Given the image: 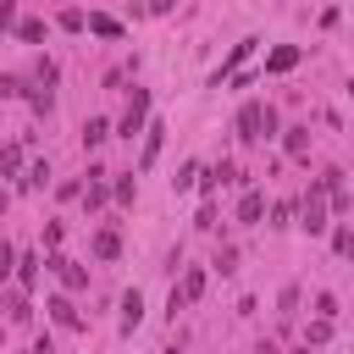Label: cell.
<instances>
[{"label":"cell","mask_w":354,"mask_h":354,"mask_svg":"<svg viewBox=\"0 0 354 354\" xmlns=\"http://www.w3.org/2000/svg\"><path fill=\"white\" fill-rule=\"evenodd\" d=\"M277 133V111L266 105V100H249L243 111H238V138L243 144H260V138H271Z\"/></svg>","instance_id":"obj_1"},{"label":"cell","mask_w":354,"mask_h":354,"mask_svg":"<svg viewBox=\"0 0 354 354\" xmlns=\"http://www.w3.org/2000/svg\"><path fill=\"white\" fill-rule=\"evenodd\" d=\"M254 354H277V343H260V348H254Z\"/></svg>","instance_id":"obj_35"},{"label":"cell","mask_w":354,"mask_h":354,"mask_svg":"<svg viewBox=\"0 0 354 354\" xmlns=\"http://www.w3.org/2000/svg\"><path fill=\"white\" fill-rule=\"evenodd\" d=\"M22 94H28V83H22L17 72H6V77H0V100H22Z\"/></svg>","instance_id":"obj_21"},{"label":"cell","mask_w":354,"mask_h":354,"mask_svg":"<svg viewBox=\"0 0 354 354\" xmlns=\"http://www.w3.org/2000/svg\"><path fill=\"white\" fill-rule=\"evenodd\" d=\"M17 28V0H0V33Z\"/></svg>","instance_id":"obj_29"},{"label":"cell","mask_w":354,"mask_h":354,"mask_svg":"<svg viewBox=\"0 0 354 354\" xmlns=\"http://www.w3.org/2000/svg\"><path fill=\"white\" fill-rule=\"evenodd\" d=\"M326 216H332V210H326V194L310 188L304 205H299V227H304V232H326Z\"/></svg>","instance_id":"obj_3"},{"label":"cell","mask_w":354,"mask_h":354,"mask_svg":"<svg viewBox=\"0 0 354 354\" xmlns=\"http://www.w3.org/2000/svg\"><path fill=\"white\" fill-rule=\"evenodd\" d=\"M138 321H144V299H138V288H127L122 293V332H133Z\"/></svg>","instance_id":"obj_10"},{"label":"cell","mask_w":354,"mask_h":354,"mask_svg":"<svg viewBox=\"0 0 354 354\" xmlns=\"http://www.w3.org/2000/svg\"><path fill=\"white\" fill-rule=\"evenodd\" d=\"M55 22H61V28H66V33H83V11H61V17H55Z\"/></svg>","instance_id":"obj_25"},{"label":"cell","mask_w":354,"mask_h":354,"mask_svg":"<svg viewBox=\"0 0 354 354\" xmlns=\"http://www.w3.org/2000/svg\"><path fill=\"white\" fill-rule=\"evenodd\" d=\"M260 216H266V194H260V188H243V199H238V221L254 227Z\"/></svg>","instance_id":"obj_7"},{"label":"cell","mask_w":354,"mask_h":354,"mask_svg":"<svg viewBox=\"0 0 354 354\" xmlns=\"http://www.w3.org/2000/svg\"><path fill=\"white\" fill-rule=\"evenodd\" d=\"M111 194H116L122 205H133V194H138V177H116V183H111Z\"/></svg>","instance_id":"obj_23"},{"label":"cell","mask_w":354,"mask_h":354,"mask_svg":"<svg viewBox=\"0 0 354 354\" xmlns=\"http://www.w3.org/2000/svg\"><path fill=\"white\" fill-rule=\"evenodd\" d=\"M288 155H310V127H288Z\"/></svg>","instance_id":"obj_17"},{"label":"cell","mask_w":354,"mask_h":354,"mask_svg":"<svg viewBox=\"0 0 354 354\" xmlns=\"http://www.w3.org/2000/svg\"><path fill=\"white\" fill-rule=\"evenodd\" d=\"M83 28H88V33H100V39H122V22H116V17H105V11H88V17H83Z\"/></svg>","instance_id":"obj_9"},{"label":"cell","mask_w":354,"mask_h":354,"mask_svg":"<svg viewBox=\"0 0 354 354\" xmlns=\"http://www.w3.org/2000/svg\"><path fill=\"white\" fill-rule=\"evenodd\" d=\"M28 354H55V343H50V332H44V337H39V343H33Z\"/></svg>","instance_id":"obj_34"},{"label":"cell","mask_w":354,"mask_h":354,"mask_svg":"<svg viewBox=\"0 0 354 354\" xmlns=\"http://www.w3.org/2000/svg\"><path fill=\"white\" fill-rule=\"evenodd\" d=\"M332 249H337V254H348V249H354V238H348V227H337V232H332Z\"/></svg>","instance_id":"obj_31"},{"label":"cell","mask_w":354,"mask_h":354,"mask_svg":"<svg viewBox=\"0 0 354 354\" xmlns=\"http://www.w3.org/2000/svg\"><path fill=\"white\" fill-rule=\"evenodd\" d=\"M293 304H299V288H282V293H277V310H282V315H293Z\"/></svg>","instance_id":"obj_26"},{"label":"cell","mask_w":354,"mask_h":354,"mask_svg":"<svg viewBox=\"0 0 354 354\" xmlns=\"http://www.w3.org/2000/svg\"><path fill=\"white\" fill-rule=\"evenodd\" d=\"M11 271H17V282H22V293H28V288L39 282V254H17V266H11Z\"/></svg>","instance_id":"obj_14"},{"label":"cell","mask_w":354,"mask_h":354,"mask_svg":"<svg viewBox=\"0 0 354 354\" xmlns=\"http://www.w3.org/2000/svg\"><path fill=\"white\" fill-rule=\"evenodd\" d=\"M94 254H100V260H116V254H122V238H116L111 227H105V232H94Z\"/></svg>","instance_id":"obj_15"},{"label":"cell","mask_w":354,"mask_h":354,"mask_svg":"<svg viewBox=\"0 0 354 354\" xmlns=\"http://www.w3.org/2000/svg\"><path fill=\"white\" fill-rule=\"evenodd\" d=\"M271 227H293V205H288V199L271 205Z\"/></svg>","instance_id":"obj_24"},{"label":"cell","mask_w":354,"mask_h":354,"mask_svg":"<svg viewBox=\"0 0 354 354\" xmlns=\"http://www.w3.org/2000/svg\"><path fill=\"white\" fill-rule=\"evenodd\" d=\"M44 183H50V166H44V160H33V166H28V177H22V188H44Z\"/></svg>","instance_id":"obj_22"},{"label":"cell","mask_w":354,"mask_h":354,"mask_svg":"<svg viewBox=\"0 0 354 354\" xmlns=\"http://www.w3.org/2000/svg\"><path fill=\"white\" fill-rule=\"evenodd\" d=\"M249 50H254V39H238V44H232V55H227V61L216 66V77H210V83H221V77H232V66H238V61H249Z\"/></svg>","instance_id":"obj_11"},{"label":"cell","mask_w":354,"mask_h":354,"mask_svg":"<svg viewBox=\"0 0 354 354\" xmlns=\"http://www.w3.org/2000/svg\"><path fill=\"white\" fill-rule=\"evenodd\" d=\"M0 310H6L11 321H28V315H33V304H28V293H11V299H6Z\"/></svg>","instance_id":"obj_19"},{"label":"cell","mask_w":354,"mask_h":354,"mask_svg":"<svg viewBox=\"0 0 354 354\" xmlns=\"http://www.w3.org/2000/svg\"><path fill=\"white\" fill-rule=\"evenodd\" d=\"M315 315H321V321H332V315H337V299H332V293H321V299H315Z\"/></svg>","instance_id":"obj_27"},{"label":"cell","mask_w":354,"mask_h":354,"mask_svg":"<svg viewBox=\"0 0 354 354\" xmlns=\"http://www.w3.org/2000/svg\"><path fill=\"white\" fill-rule=\"evenodd\" d=\"M160 144H166V127H160V122H149V127H144V149H138V166H155Z\"/></svg>","instance_id":"obj_8"},{"label":"cell","mask_w":354,"mask_h":354,"mask_svg":"<svg viewBox=\"0 0 354 354\" xmlns=\"http://www.w3.org/2000/svg\"><path fill=\"white\" fill-rule=\"evenodd\" d=\"M144 116H149V94H144V88H133V100H127V111H122V122H116V133H122V138H133V133H144Z\"/></svg>","instance_id":"obj_4"},{"label":"cell","mask_w":354,"mask_h":354,"mask_svg":"<svg viewBox=\"0 0 354 354\" xmlns=\"http://www.w3.org/2000/svg\"><path fill=\"white\" fill-rule=\"evenodd\" d=\"M44 310H50V321H55V326H66V332H77V326H83V315H77V304H72L66 293H55Z\"/></svg>","instance_id":"obj_6"},{"label":"cell","mask_w":354,"mask_h":354,"mask_svg":"<svg viewBox=\"0 0 354 354\" xmlns=\"http://www.w3.org/2000/svg\"><path fill=\"white\" fill-rule=\"evenodd\" d=\"M199 183V160H188V166H177V177H171V188L183 194V188H194Z\"/></svg>","instance_id":"obj_20"},{"label":"cell","mask_w":354,"mask_h":354,"mask_svg":"<svg viewBox=\"0 0 354 354\" xmlns=\"http://www.w3.org/2000/svg\"><path fill=\"white\" fill-rule=\"evenodd\" d=\"M0 171H6V177L22 171V144H6V149H0Z\"/></svg>","instance_id":"obj_18"},{"label":"cell","mask_w":354,"mask_h":354,"mask_svg":"<svg viewBox=\"0 0 354 354\" xmlns=\"http://www.w3.org/2000/svg\"><path fill=\"white\" fill-rule=\"evenodd\" d=\"M17 39H22V44H39V39H44V22H39V17H22V22H17Z\"/></svg>","instance_id":"obj_16"},{"label":"cell","mask_w":354,"mask_h":354,"mask_svg":"<svg viewBox=\"0 0 354 354\" xmlns=\"http://www.w3.org/2000/svg\"><path fill=\"white\" fill-rule=\"evenodd\" d=\"M293 66H299V50H293V44H277V50L266 55V72H293Z\"/></svg>","instance_id":"obj_12"},{"label":"cell","mask_w":354,"mask_h":354,"mask_svg":"<svg viewBox=\"0 0 354 354\" xmlns=\"http://www.w3.org/2000/svg\"><path fill=\"white\" fill-rule=\"evenodd\" d=\"M326 337H332V321L315 315V321H310V343H326Z\"/></svg>","instance_id":"obj_28"},{"label":"cell","mask_w":354,"mask_h":354,"mask_svg":"<svg viewBox=\"0 0 354 354\" xmlns=\"http://www.w3.org/2000/svg\"><path fill=\"white\" fill-rule=\"evenodd\" d=\"M105 138H111V122H105V116H88V122H83V149H100Z\"/></svg>","instance_id":"obj_13"},{"label":"cell","mask_w":354,"mask_h":354,"mask_svg":"<svg viewBox=\"0 0 354 354\" xmlns=\"http://www.w3.org/2000/svg\"><path fill=\"white\" fill-rule=\"evenodd\" d=\"M205 282H210V277H205V266H188V271H183V282L171 288V304H166V310H171V315H177V310H188V304L205 293Z\"/></svg>","instance_id":"obj_2"},{"label":"cell","mask_w":354,"mask_h":354,"mask_svg":"<svg viewBox=\"0 0 354 354\" xmlns=\"http://www.w3.org/2000/svg\"><path fill=\"white\" fill-rule=\"evenodd\" d=\"M138 11L144 17H160V11H171V0H138Z\"/></svg>","instance_id":"obj_33"},{"label":"cell","mask_w":354,"mask_h":354,"mask_svg":"<svg viewBox=\"0 0 354 354\" xmlns=\"http://www.w3.org/2000/svg\"><path fill=\"white\" fill-rule=\"evenodd\" d=\"M216 266H221V277H227V271H238V249H221V254H216Z\"/></svg>","instance_id":"obj_32"},{"label":"cell","mask_w":354,"mask_h":354,"mask_svg":"<svg viewBox=\"0 0 354 354\" xmlns=\"http://www.w3.org/2000/svg\"><path fill=\"white\" fill-rule=\"evenodd\" d=\"M11 266H17V249H11V243H0V282L11 277Z\"/></svg>","instance_id":"obj_30"},{"label":"cell","mask_w":354,"mask_h":354,"mask_svg":"<svg viewBox=\"0 0 354 354\" xmlns=\"http://www.w3.org/2000/svg\"><path fill=\"white\" fill-rule=\"evenodd\" d=\"M50 271L61 277L66 293H83V288H88V266H77V260H66V254H50Z\"/></svg>","instance_id":"obj_5"},{"label":"cell","mask_w":354,"mask_h":354,"mask_svg":"<svg viewBox=\"0 0 354 354\" xmlns=\"http://www.w3.org/2000/svg\"><path fill=\"white\" fill-rule=\"evenodd\" d=\"M0 288H6V282H0Z\"/></svg>","instance_id":"obj_36"}]
</instances>
